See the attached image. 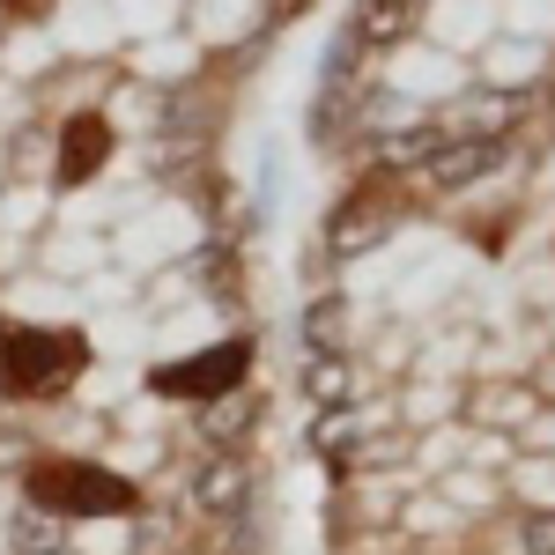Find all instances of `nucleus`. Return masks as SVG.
Returning <instances> with one entry per match:
<instances>
[{
  "label": "nucleus",
  "instance_id": "5",
  "mask_svg": "<svg viewBox=\"0 0 555 555\" xmlns=\"http://www.w3.org/2000/svg\"><path fill=\"white\" fill-rule=\"evenodd\" d=\"M429 119H437V141H518L526 119H533V96L489 89V82H460Z\"/></svg>",
  "mask_w": 555,
  "mask_h": 555
},
{
  "label": "nucleus",
  "instance_id": "20",
  "mask_svg": "<svg viewBox=\"0 0 555 555\" xmlns=\"http://www.w3.org/2000/svg\"><path fill=\"white\" fill-rule=\"evenodd\" d=\"M60 555H75V548H60Z\"/></svg>",
  "mask_w": 555,
  "mask_h": 555
},
{
  "label": "nucleus",
  "instance_id": "7",
  "mask_svg": "<svg viewBox=\"0 0 555 555\" xmlns=\"http://www.w3.org/2000/svg\"><path fill=\"white\" fill-rule=\"evenodd\" d=\"M112 149H119V133H112V119L104 112H75L67 127H60V156H52V185L60 193H75V185H89V178L112 164Z\"/></svg>",
  "mask_w": 555,
  "mask_h": 555
},
{
  "label": "nucleus",
  "instance_id": "17",
  "mask_svg": "<svg viewBox=\"0 0 555 555\" xmlns=\"http://www.w3.org/2000/svg\"><path fill=\"white\" fill-rule=\"evenodd\" d=\"M518 452H548V460H555V408H541L533 423L518 429Z\"/></svg>",
  "mask_w": 555,
  "mask_h": 555
},
{
  "label": "nucleus",
  "instance_id": "10",
  "mask_svg": "<svg viewBox=\"0 0 555 555\" xmlns=\"http://www.w3.org/2000/svg\"><path fill=\"white\" fill-rule=\"evenodd\" d=\"M193 504H201L208 518H237L245 504H253V474H245V460H237V452H208L201 474H193Z\"/></svg>",
  "mask_w": 555,
  "mask_h": 555
},
{
  "label": "nucleus",
  "instance_id": "9",
  "mask_svg": "<svg viewBox=\"0 0 555 555\" xmlns=\"http://www.w3.org/2000/svg\"><path fill=\"white\" fill-rule=\"evenodd\" d=\"M348 23H356L363 52H408L423 38V0H356Z\"/></svg>",
  "mask_w": 555,
  "mask_h": 555
},
{
  "label": "nucleus",
  "instance_id": "13",
  "mask_svg": "<svg viewBox=\"0 0 555 555\" xmlns=\"http://www.w3.org/2000/svg\"><path fill=\"white\" fill-rule=\"evenodd\" d=\"M201 437H208V452H237V444L253 437V400H245V392H230V400L201 408Z\"/></svg>",
  "mask_w": 555,
  "mask_h": 555
},
{
  "label": "nucleus",
  "instance_id": "8",
  "mask_svg": "<svg viewBox=\"0 0 555 555\" xmlns=\"http://www.w3.org/2000/svg\"><path fill=\"white\" fill-rule=\"evenodd\" d=\"M474 60H481V75H474V82L533 96V89L548 82V67H555V44H548V38H489Z\"/></svg>",
  "mask_w": 555,
  "mask_h": 555
},
{
  "label": "nucleus",
  "instance_id": "15",
  "mask_svg": "<svg viewBox=\"0 0 555 555\" xmlns=\"http://www.w3.org/2000/svg\"><path fill=\"white\" fill-rule=\"evenodd\" d=\"M201 282H208L222 304L245 297V289H237V245H230V237H208V253H201Z\"/></svg>",
  "mask_w": 555,
  "mask_h": 555
},
{
  "label": "nucleus",
  "instance_id": "1",
  "mask_svg": "<svg viewBox=\"0 0 555 555\" xmlns=\"http://www.w3.org/2000/svg\"><path fill=\"white\" fill-rule=\"evenodd\" d=\"M23 504L44 518H133L141 512V481H127L104 460H75V452H44L23 467Z\"/></svg>",
  "mask_w": 555,
  "mask_h": 555
},
{
  "label": "nucleus",
  "instance_id": "19",
  "mask_svg": "<svg viewBox=\"0 0 555 555\" xmlns=\"http://www.w3.org/2000/svg\"><path fill=\"white\" fill-rule=\"evenodd\" d=\"M8 8H15V15H44V0H8Z\"/></svg>",
  "mask_w": 555,
  "mask_h": 555
},
{
  "label": "nucleus",
  "instance_id": "11",
  "mask_svg": "<svg viewBox=\"0 0 555 555\" xmlns=\"http://www.w3.org/2000/svg\"><path fill=\"white\" fill-rule=\"evenodd\" d=\"M304 392H311L319 415H334V408H363V378H356L348 356H311V363H304Z\"/></svg>",
  "mask_w": 555,
  "mask_h": 555
},
{
  "label": "nucleus",
  "instance_id": "4",
  "mask_svg": "<svg viewBox=\"0 0 555 555\" xmlns=\"http://www.w3.org/2000/svg\"><path fill=\"white\" fill-rule=\"evenodd\" d=\"M253 363H259V334H222V341L178 356V363H156L149 392L156 400H185V408H215V400L253 385Z\"/></svg>",
  "mask_w": 555,
  "mask_h": 555
},
{
  "label": "nucleus",
  "instance_id": "12",
  "mask_svg": "<svg viewBox=\"0 0 555 555\" xmlns=\"http://www.w3.org/2000/svg\"><path fill=\"white\" fill-rule=\"evenodd\" d=\"M304 356H348V297L319 289L304 304Z\"/></svg>",
  "mask_w": 555,
  "mask_h": 555
},
{
  "label": "nucleus",
  "instance_id": "6",
  "mask_svg": "<svg viewBox=\"0 0 555 555\" xmlns=\"http://www.w3.org/2000/svg\"><path fill=\"white\" fill-rule=\"evenodd\" d=\"M512 156H518V141H437L415 178H423L429 201L452 208V201H474L481 185H496V178L512 171Z\"/></svg>",
  "mask_w": 555,
  "mask_h": 555
},
{
  "label": "nucleus",
  "instance_id": "3",
  "mask_svg": "<svg viewBox=\"0 0 555 555\" xmlns=\"http://www.w3.org/2000/svg\"><path fill=\"white\" fill-rule=\"evenodd\" d=\"M415 215V201H408V185L385 171H356L334 193V208H326V222H319V245H326V259H371L378 245H392V230Z\"/></svg>",
  "mask_w": 555,
  "mask_h": 555
},
{
  "label": "nucleus",
  "instance_id": "16",
  "mask_svg": "<svg viewBox=\"0 0 555 555\" xmlns=\"http://www.w3.org/2000/svg\"><path fill=\"white\" fill-rule=\"evenodd\" d=\"M518 555H555V504H533L518 518Z\"/></svg>",
  "mask_w": 555,
  "mask_h": 555
},
{
  "label": "nucleus",
  "instance_id": "14",
  "mask_svg": "<svg viewBox=\"0 0 555 555\" xmlns=\"http://www.w3.org/2000/svg\"><path fill=\"white\" fill-rule=\"evenodd\" d=\"M8 533H15V555H60V548H67V526L44 518V512H30V504L8 518Z\"/></svg>",
  "mask_w": 555,
  "mask_h": 555
},
{
  "label": "nucleus",
  "instance_id": "18",
  "mask_svg": "<svg viewBox=\"0 0 555 555\" xmlns=\"http://www.w3.org/2000/svg\"><path fill=\"white\" fill-rule=\"evenodd\" d=\"M526 385H533V400H541V408H555V348H541V356L526 363Z\"/></svg>",
  "mask_w": 555,
  "mask_h": 555
},
{
  "label": "nucleus",
  "instance_id": "2",
  "mask_svg": "<svg viewBox=\"0 0 555 555\" xmlns=\"http://www.w3.org/2000/svg\"><path fill=\"white\" fill-rule=\"evenodd\" d=\"M89 371V334L75 326H0V392L8 400H60Z\"/></svg>",
  "mask_w": 555,
  "mask_h": 555
}]
</instances>
